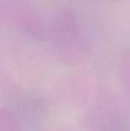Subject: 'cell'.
I'll return each instance as SVG.
<instances>
[]
</instances>
